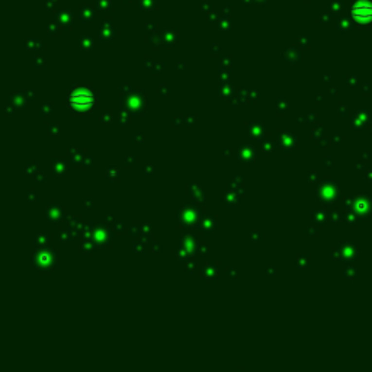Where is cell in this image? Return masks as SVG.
Listing matches in <instances>:
<instances>
[{"label":"cell","mask_w":372,"mask_h":372,"mask_svg":"<svg viewBox=\"0 0 372 372\" xmlns=\"http://www.w3.org/2000/svg\"><path fill=\"white\" fill-rule=\"evenodd\" d=\"M92 101H93V96L88 90H77L70 98L71 105L77 108H88L92 105Z\"/></svg>","instance_id":"cell-1"}]
</instances>
